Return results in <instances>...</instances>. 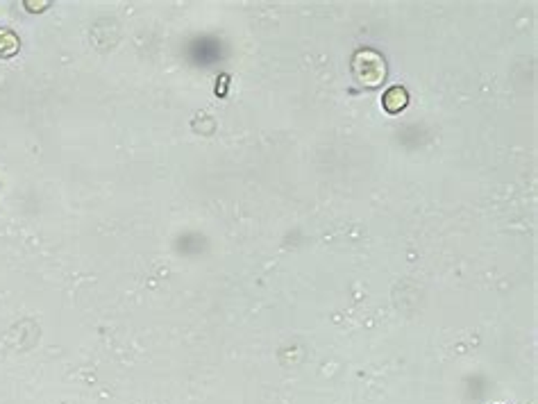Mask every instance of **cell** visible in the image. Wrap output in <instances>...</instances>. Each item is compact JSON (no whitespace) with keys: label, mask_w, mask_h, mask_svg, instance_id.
<instances>
[{"label":"cell","mask_w":538,"mask_h":404,"mask_svg":"<svg viewBox=\"0 0 538 404\" xmlns=\"http://www.w3.org/2000/svg\"><path fill=\"white\" fill-rule=\"evenodd\" d=\"M381 105H384V109H386L388 114H400V112H402V109L409 105V94H407V89L400 87V85L386 89L384 98H381Z\"/></svg>","instance_id":"obj_2"},{"label":"cell","mask_w":538,"mask_h":404,"mask_svg":"<svg viewBox=\"0 0 538 404\" xmlns=\"http://www.w3.org/2000/svg\"><path fill=\"white\" fill-rule=\"evenodd\" d=\"M18 48H21L18 36L12 30H7V27H0V59L14 57V55L18 52Z\"/></svg>","instance_id":"obj_3"},{"label":"cell","mask_w":538,"mask_h":404,"mask_svg":"<svg viewBox=\"0 0 538 404\" xmlns=\"http://www.w3.org/2000/svg\"><path fill=\"white\" fill-rule=\"evenodd\" d=\"M352 71L363 87H379L386 78V64L375 50H361L354 55Z\"/></svg>","instance_id":"obj_1"}]
</instances>
